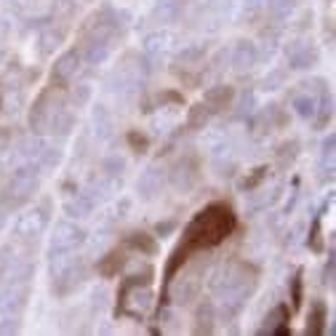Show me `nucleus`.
<instances>
[{
	"instance_id": "nucleus-2",
	"label": "nucleus",
	"mask_w": 336,
	"mask_h": 336,
	"mask_svg": "<svg viewBox=\"0 0 336 336\" xmlns=\"http://www.w3.org/2000/svg\"><path fill=\"white\" fill-rule=\"evenodd\" d=\"M323 323H326V309H323V304H318L315 309H312V315H309V328H307V333H312V336L323 333Z\"/></svg>"
},
{
	"instance_id": "nucleus-3",
	"label": "nucleus",
	"mask_w": 336,
	"mask_h": 336,
	"mask_svg": "<svg viewBox=\"0 0 336 336\" xmlns=\"http://www.w3.org/2000/svg\"><path fill=\"white\" fill-rule=\"evenodd\" d=\"M291 296H294V307H299V304H302V272H296V277H294Z\"/></svg>"
},
{
	"instance_id": "nucleus-1",
	"label": "nucleus",
	"mask_w": 336,
	"mask_h": 336,
	"mask_svg": "<svg viewBox=\"0 0 336 336\" xmlns=\"http://www.w3.org/2000/svg\"><path fill=\"white\" fill-rule=\"evenodd\" d=\"M232 229H235L232 208H227L222 203H214V205H208L205 211H200L190 222V227L184 229L182 246L171 253V262L166 267V280L176 272V267H182V264L187 262L190 253L200 251V248H211V246H216V243H222L229 232H232Z\"/></svg>"
}]
</instances>
